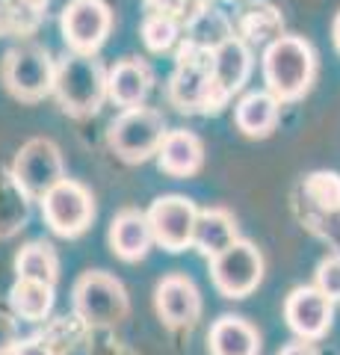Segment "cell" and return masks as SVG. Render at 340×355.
I'll return each instance as SVG.
<instances>
[{
	"label": "cell",
	"mask_w": 340,
	"mask_h": 355,
	"mask_svg": "<svg viewBox=\"0 0 340 355\" xmlns=\"http://www.w3.org/2000/svg\"><path fill=\"white\" fill-rule=\"evenodd\" d=\"M107 71L95 60V53H65L57 62L53 95L69 116H95L107 95Z\"/></svg>",
	"instance_id": "cell-1"
},
{
	"label": "cell",
	"mask_w": 340,
	"mask_h": 355,
	"mask_svg": "<svg viewBox=\"0 0 340 355\" xmlns=\"http://www.w3.org/2000/svg\"><path fill=\"white\" fill-rule=\"evenodd\" d=\"M316 71L314 48L302 36H281L263 51V80L267 92L278 101H296L311 89Z\"/></svg>",
	"instance_id": "cell-2"
},
{
	"label": "cell",
	"mask_w": 340,
	"mask_h": 355,
	"mask_svg": "<svg viewBox=\"0 0 340 355\" xmlns=\"http://www.w3.org/2000/svg\"><path fill=\"white\" fill-rule=\"evenodd\" d=\"M169 101L181 113H213V53L184 42L169 77Z\"/></svg>",
	"instance_id": "cell-3"
},
{
	"label": "cell",
	"mask_w": 340,
	"mask_h": 355,
	"mask_svg": "<svg viewBox=\"0 0 340 355\" xmlns=\"http://www.w3.org/2000/svg\"><path fill=\"white\" fill-rule=\"evenodd\" d=\"M166 119L154 107H130L122 110L107 130L109 148L125 163H142L151 154L160 151V142L166 137Z\"/></svg>",
	"instance_id": "cell-4"
},
{
	"label": "cell",
	"mask_w": 340,
	"mask_h": 355,
	"mask_svg": "<svg viewBox=\"0 0 340 355\" xmlns=\"http://www.w3.org/2000/svg\"><path fill=\"white\" fill-rule=\"evenodd\" d=\"M74 314L86 326H113L127 314V293L125 284L109 272L92 270L83 272L74 284Z\"/></svg>",
	"instance_id": "cell-5"
},
{
	"label": "cell",
	"mask_w": 340,
	"mask_h": 355,
	"mask_svg": "<svg viewBox=\"0 0 340 355\" xmlns=\"http://www.w3.org/2000/svg\"><path fill=\"white\" fill-rule=\"evenodd\" d=\"M53 77H57V65L39 44L12 48L3 60V83L21 101H39V98L51 95Z\"/></svg>",
	"instance_id": "cell-6"
},
{
	"label": "cell",
	"mask_w": 340,
	"mask_h": 355,
	"mask_svg": "<svg viewBox=\"0 0 340 355\" xmlns=\"http://www.w3.org/2000/svg\"><path fill=\"white\" fill-rule=\"evenodd\" d=\"M12 181L27 198H45L62 178V154L51 139H30L21 146L12 163Z\"/></svg>",
	"instance_id": "cell-7"
},
{
	"label": "cell",
	"mask_w": 340,
	"mask_h": 355,
	"mask_svg": "<svg viewBox=\"0 0 340 355\" xmlns=\"http://www.w3.org/2000/svg\"><path fill=\"white\" fill-rule=\"evenodd\" d=\"M211 275L216 291L228 299L249 296L263 279V258L260 252L246 240L231 243L225 252L211 258Z\"/></svg>",
	"instance_id": "cell-8"
},
{
	"label": "cell",
	"mask_w": 340,
	"mask_h": 355,
	"mask_svg": "<svg viewBox=\"0 0 340 355\" xmlns=\"http://www.w3.org/2000/svg\"><path fill=\"white\" fill-rule=\"evenodd\" d=\"M42 216H45L53 234L80 237L95 216L92 196L86 193V187L65 178V181H60L45 198H42Z\"/></svg>",
	"instance_id": "cell-9"
},
{
	"label": "cell",
	"mask_w": 340,
	"mask_h": 355,
	"mask_svg": "<svg viewBox=\"0 0 340 355\" xmlns=\"http://www.w3.org/2000/svg\"><path fill=\"white\" fill-rule=\"evenodd\" d=\"M62 39L74 53H95L109 36L113 15L104 0H71L60 18Z\"/></svg>",
	"instance_id": "cell-10"
},
{
	"label": "cell",
	"mask_w": 340,
	"mask_h": 355,
	"mask_svg": "<svg viewBox=\"0 0 340 355\" xmlns=\"http://www.w3.org/2000/svg\"><path fill=\"white\" fill-rule=\"evenodd\" d=\"M195 219H199V210L184 196H160L148 207L154 243L166 252H184L186 246H193Z\"/></svg>",
	"instance_id": "cell-11"
},
{
	"label": "cell",
	"mask_w": 340,
	"mask_h": 355,
	"mask_svg": "<svg viewBox=\"0 0 340 355\" xmlns=\"http://www.w3.org/2000/svg\"><path fill=\"white\" fill-rule=\"evenodd\" d=\"M332 299L320 287H296L284 302V320L293 329V335H299L302 340L323 338L332 326Z\"/></svg>",
	"instance_id": "cell-12"
},
{
	"label": "cell",
	"mask_w": 340,
	"mask_h": 355,
	"mask_svg": "<svg viewBox=\"0 0 340 355\" xmlns=\"http://www.w3.org/2000/svg\"><path fill=\"white\" fill-rule=\"evenodd\" d=\"M251 74V53L249 44L234 36L222 48L213 51V113L222 110L231 95H237L246 86Z\"/></svg>",
	"instance_id": "cell-13"
},
{
	"label": "cell",
	"mask_w": 340,
	"mask_h": 355,
	"mask_svg": "<svg viewBox=\"0 0 340 355\" xmlns=\"http://www.w3.org/2000/svg\"><path fill=\"white\" fill-rule=\"evenodd\" d=\"M154 302L163 323L172 329L193 326L202 314V296L186 275H166L154 291Z\"/></svg>",
	"instance_id": "cell-14"
},
{
	"label": "cell",
	"mask_w": 340,
	"mask_h": 355,
	"mask_svg": "<svg viewBox=\"0 0 340 355\" xmlns=\"http://www.w3.org/2000/svg\"><path fill=\"white\" fill-rule=\"evenodd\" d=\"M151 86H154V74L142 60H122L116 62V69L107 77V95L109 101L118 104L122 110L142 107V101L148 98Z\"/></svg>",
	"instance_id": "cell-15"
},
{
	"label": "cell",
	"mask_w": 340,
	"mask_h": 355,
	"mask_svg": "<svg viewBox=\"0 0 340 355\" xmlns=\"http://www.w3.org/2000/svg\"><path fill=\"white\" fill-rule=\"evenodd\" d=\"M154 243L148 214L139 210H122L109 225V249L122 261H142Z\"/></svg>",
	"instance_id": "cell-16"
},
{
	"label": "cell",
	"mask_w": 340,
	"mask_h": 355,
	"mask_svg": "<svg viewBox=\"0 0 340 355\" xmlns=\"http://www.w3.org/2000/svg\"><path fill=\"white\" fill-rule=\"evenodd\" d=\"M202 157H204V151H202L199 137L190 130H181V128L169 130L160 142V151H157L160 169L172 178H186V175L199 172Z\"/></svg>",
	"instance_id": "cell-17"
},
{
	"label": "cell",
	"mask_w": 340,
	"mask_h": 355,
	"mask_svg": "<svg viewBox=\"0 0 340 355\" xmlns=\"http://www.w3.org/2000/svg\"><path fill=\"white\" fill-rule=\"evenodd\" d=\"M278 110L281 101L272 92H249L246 98H240L234 121L246 137H269L278 125Z\"/></svg>",
	"instance_id": "cell-18"
},
{
	"label": "cell",
	"mask_w": 340,
	"mask_h": 355,
	"mask_svg": "<svg viewBox=\"0 0 340 355\" xmlns=\"http://www.w3.org/2000/svg\"><path fill=\"white\" fill-rule=\"evenodd\" d=\"M211 355H258L260 338L246 320L240 317H219L211 326Z\"/></svg>",
	"instance_id": "cell-19"
},
{
	"label": "cell",
	"mask_w": 340,
	"mask_h": 355,
	"mask_svg": "<svg viewBox=\"0 0 340 355\" xmlns=\"http://www.w3.org/2000/svg\"><path fill=\"white\" fill-rule=\"evenodd\" d=\"M231 243H237V225H234L231 214H225V210H219V207L199 210L193 246L199 249L204 258H216V254L225 252Z\"/></svg>",
	"instance_id": "cell-20"
},
{
	"label": "cell",
	"mask_w": 340,
	"mask_h": 355,
	"mask_svg": "<svg viewBox=\"0 0 340 355\" xmlns=\"http://www.w3.org/2000/svg\"><path fill=\"white\" fill-rule=\"evenodd\" d=\"M237 30L243 42H267L272 44L276 39L284 36V21H281V12L269 0H251L240 9L237 15Z\"/></svg>",
	"instance_id": "cell-21"
},
{
	"label": "cell",
	"mask_w": 340,
	"mask_h": 355,
	"mask_svg": "<svg viewBox=\"0 0 340 355\" xmlns=\"http://www.w3.org/2000/svg\"><path fill=\"white\" fill-rule=\"evenodd\" d=\"M9 305L21 320L39 323L45 320L53 308V284L48 282H33V279H18L9 291Z\"/></svg>",
	"instance_id": "cell-22"
},
{
	"label": "cell",
	"mask_w": 340,
	"mask_h": 355,
	"mask_svg": "<svg viewBox=\"0 0 340 355\" xmlns=\"http://www.w3.org/2000/svg\"><path fill=\"white\" fill-rule=\"evenodd\" d=\"M228 39H234V21L213 6H207L204 12H199L186 24V42L195 44V48L211 51V53L216 48H222Z\"/></svg>",
	"instance_id": "cell-23"
},
{
	"label": "cell",
	"mask_w": 340,
	"mask_h": 355,
	"mask_svg": "<svg viewBox=\"0 0 340 355\" xmlns=\"http://www.w3.org/2000/svg\"><path fill=\"white\" fill-rule=\"evenodd\" d=\"M15 272L18 279H33V282H48L53 284L60 275V261L48 243H30L18 252L15 258Z\"/></svg>",
	"instance_id": "cell-24"
},
{
	"label": "cell",
	"mask_w": 340,
	"mask_h": 355,
	"mask_svg": "<svg viewBox=\"0 0 340 355\" xmlns=\"http://www.w3.org/2000/svg\"><path fill=\"white\" fill-rule=\"evenodd\" d=\"M308 202L323 214H340V175L337 172H314L305 181Z\"/></svg>",
	"instance_id": "cell-25"
},
{
	"label": "cell",
	"mask_w": 340,
	"mask_h": 355,
	"mask_svg": "<svg viewBox=\"0 0 340 355\" xmlns=\"http://www.w3.org/2000/svg\"><path fill=\"white\" fill-rule=\"evenodd\" d=\"M142 39H145L148 51L154 53L169 51L178 42V18L169 12H160V9H151L145 21H142Z\"/></svg>",
	"instance_id": "cell-26"
},
{
	"label": "cell",
	"mask_w": 340,
	"mask_h": 355,
	"mask_svg": "<svg viewBox=\"0 0 340 355\" xmlns=\"http://www.w3.org/2000/svg\"><path fill=\"white\" fill-rule=\"evenodd\" d=\"M39 24V9L24 0H0V33L3 36H21Z\"/></svg>",
	"instance_id": "cell-27"
},
{
	"label": "cell",
	"mask_w": 340,
	"mask_h": 355,
	"mask_svg": "<svg viewBox=\"0 0 340 355\" xmlns=\"http://www.w3.org/2000/svg\"><path fill=\"white\" fill-rule=\"evenodd\" d=\"M316 287L332 299H340V254H328L325 261L316 266Z\"/></svg>",
	"instance_id": "cell-28"
},
{
	"label": "cell",
	"mask_w": 340,
	"mask_h": 355,
	"mask_svg": "<svg viewBox=\"0 0 340 355\" xmlns=\"http://www.w3.org/2000/svg\"><path fill=\"white\" fill-rule=\"evenodd\" d=\"M151 3V9H160V12H169V15H175L178 21H184V24H190V21L199 15V12H204L207 6V0H148Z\"/></svg>",
	"instance_id": "cell-29"
},
{
	"label": "cell",
	"mask_w": 340,
	"mask_h": 355,
	"mask_svg": "<svg viewBox=\"0 0 340 355\" xmlns=\"http://www.w3.org/2000/svg\"><path fill=\"white\" fill-rule=\"evenodd\" d=\"M15 347H18V326L12 317L0 311V355H12Z\"/></svg>",
	"instance_id": "cell-30"
},
{
	"label": "cell",
	"mask_w": 340,
	"mask_h": 355,
	"mask_svg": "<svg viewBox=\"0 0 340 355\" xmlns=\"http://www.w3.org/2000/svg\"><path fill=\"white\" fill-rule=\"evenodd\" d=\"M12 355H53V349L48 347L45 340L30 338V340H18V347L12 349Z\"/></svg>",
	"instance_id": "cell-31"
},
{
	"label": "cell",
	"mask_w": 340,
	"mask_h": 355,
	"mask_svg": "<svg viewBox=\"0 0 340 355\" xmlns=\"http://www.w3.org/2000/svg\"><path fill=\"white\" fill-rule=\"evenodd\" d=\"M278 355H316V349L311 347L308 340H299V343H290V347H284Z\"/></svg>",
	"instance_id": "cell-32"
},
{
	"label": "cell",
	"mask_w": 340,
	"mask_h": 355,
	"mask_svg": "<svg viewBox=\"0 0 340 355\" xmlns=\"http://www.w3.org/2000/svg\"><path fill=\"white\" fill-rule=\"evenodd\" d=\"M334 44H337V51H340V12H337V18H334Z\"/></svg>",
	"instance_id": "cell-33"
},
{
	"label": "cell",
	"mask_w": 340,
	"mask_h": 355,
	"mask_svg": "<svg viewBox=\"0 0 340 355\" xmlns=\"http://www.w3.org/2000/svg\"><path fill=\"white\" fill-rule=\"evenodd\" d=\"M24 3H30V6H36V9H39V12H42V9H45V6L51 3V0H24Z\"/></svg>",
	"instance_id": "cell-34"
}]
</instances>
